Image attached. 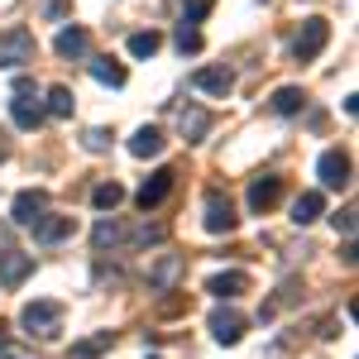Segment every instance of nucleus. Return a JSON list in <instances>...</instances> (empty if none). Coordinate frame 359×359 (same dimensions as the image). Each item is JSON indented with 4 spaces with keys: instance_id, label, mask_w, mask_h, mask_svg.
I'll use <instances>...</instances> for the list:
<instances>
[{
    "instance_id": "f257e3e1",
    "label": "nucleus",
    "mask_w": 359,
    "mask_h": 359,
    "mask_svg": "<svg viewBox=\"0 0 359 359\" xmlns=\"http://www.w3.org/2000/svg\"><path fill=\"white\" fill-rule=\"evenodd\" d=\"M62 316H67V306H62V302H25L20 326H25L29 335H57Z\"/></svg>"
},
{
    "instance_id": "f03ea898",
    "label": "nucleus",
    "mask_w": 359,
    "mask_h": 359,
    "mask_svg": "<svg viewBox=\"0 0 359 359\" xmlns=\"http://www.w3.org/2000/svg\"><path fill=\"white\" fill-rule=\"evenodd\" d=\"M201 225H206L211 235H230V230L240 225V216H235V206H230L225 192H206V201H201Z\"/></svg>"
},
{
    "instance_id": "7ed1b4c3",
    "label": "nucleus",
    "mask_w": 359,
    "mask_h": 359,
    "mask_svg": "<svg viewBox=\"0 0 359 359\" xmlns=\"http://www.w3.org/2000/svg\"><path fill=\"white\" fill-rule=\"evenodd\" d=\"M326 43H331V25L321 15H311L302 25V34H297V43H292V53H297V62H311V57H321Z\"/></svg>"
},
{
    "instance_id": "20e7f679",
    "label": "nucleus",
    "mask_w": 359,
    "mask_h": 359,
    "mask_svg": "<svg viewBox=\"0 0 359 359\" xmlns=\"http://www.w3.org/2000/svg\"><path fill=\"white\" fill-rule=\"evenodd\" d=\"M34 62V34L29 29H5L0 34V67H25Z\"/></svg>"
},
{
    "instance_id": "39448f33",
    "label": "nucleus",
    "mask_w": 359,
    "mask_h": 359,
    "mask_svg": "<svg viewBox=\"0 0 359 359\" xmlns=\"http://www.w3.org/2000/svg\"><path fill=\"white\" fill-rule=\"evenodd\" d=\"M245 326L249 321L235 306H216V311H211V340H216V345H240V340H245Z\"/></svg>"
},
{
    "instance_id": "423d86ee",
    "label": "nucleus",
    "mask_w": 359,
    "mask_h": 359,
    "mask_svg": "<svg viewBox=\"0 0 359 359\" xmlns=\"http://www.w3.org/2000/svg\"><path fill=\"white\" fill-rule=\"evenodd\" d=\"M316 177H321V187H331V192L350 187V158H345L340 149H326V154L316 158Z\"/></svg>"
},
{
    "instance_id": "0eeeda50",
    "label": "nucleus",
    "mask_w": 359,
    "mask_h": 359,
    "mask_svg": "<svg viewBox=\"0 0 359 359\" xmlns=\"http://www.w3.org/2000/svg\"><path fill=\"white\" fill-rule=\"evenodd\" d=\"M43 101H39V96H34V91H15V96H10V120H15V125H20V130H39V125H43Z\"/></svg>"
},
{
    "instance_id": "6e6552de",
    "label": "nucleus",
    "mask_w": 359,
    "mask_h": 359,
    "mask_svg": "<svg viewBox=\"0 0 359 359\" xmlns=\"http://www.w3.org/2000/svg\"><path fill=\"white\" fill-rule=\"evenodd\" d=\"M172 177H177L172 168H158V172H149V182H144V187L135 192L139 211H154V206H158V201H163V196L172 192Z\"/></svg>"
},
{
    "instance_id": "1a4fd4ad",
    "label": "nucleus",
    "mask_w": 359,
    "mask_h": 359,
    "mask_svg": "<svg viewBox=\"0 0 359 359\" xmlns=\"http://www.w3.org/2000/svg\"><path fill=\"white\" fill-rule=\"evenodd\" d=\"M29 230H34V240H39V245H57V240H67V235L77 230V221H72V216H48V211H43Z\"/></svg>"
},
{
    "instance_id": "9d476101",
    "label": "nucleus",
    "mask_w": 359,
    "mask_h": 359,
    "mask_svg": "<svg viewBox=\"0 0 359 359\" xmlns=\"http://www.w3.org/2000/svg\"><path fill=\"white\" fill-rule=\"evenodd\" d=\"M53 53H57V57H86V53H91V34H86L82 25H67V29H57V39H53Z\"/></svg>"
},
{
    "instance_id": "9b49d317",
    "label": "nucleus",
    "mask_w": 359,
    "mask_h": 359,
    "mask_svg": "<svg viewBox=\"0 0 359 359\" xmlns=\"http://www.w3.org/2000/svg\"><path fill=\"white\" fill-rule=\"evenodd\" d=\"M29 273H34V254H15V249L0 254V287H20Z\"/></svg>"
},
{
    "instance_id": "f8f14e48",
    "label": "nucleus",
    "mask_w": 359,
    "mask_h": 359,
    "mask_svg": "<svg viewBox=\"0 0 359 359\" xmlns=\"http://www.w3.org/2000/svg\"><path fill=\"white\" fill-rule=\"evenodd\" d=\"M43 211H48V196H43V192H20V196H15V206H10V221L29 230Z\"/></svg>"
},
{
    "instance_id": "ddd939ff",
    "label": "nucleus",
    "mask_w": 359,
    "mask_h": 359,
    "mask_svg": "<svg viewBox=\"0 0 359 359\" xmlns=\"http://www.w3.org/2000/svg\"><path fill=\"white\" fill-rule=\"evenodd\" d=\"M278 196H283V177H254L249 182V211H269V206H278Z\"/></svg>"
},
{
    "instance_id": "4468645a",
    "label": "nucleus",
    "mask_w": 359,
    "mask_h": 359,
    "mask_svg": "<svg viewBox=\"0 0 359 359\" xmlns=\"http://www.w3.org/2000/svg\"><path fill=\"white\" fill-rule=\"evenodd\" d=\"M177 125H182V139H187V144H201V139L211 135V115L201 111V106H182Z\"/></svg>"
},
{
    "instance_id": "2eb2a0df",
    "label": "nucleus",
    "mask_w": 359,
    "mask_h": 359,
    "mask_svg": "<svg viewBox=\"0 0 359 359\" xmlns=\"http://www.w3.org/2000/svg\"><path fill=\"white\" fill-rule=\"evenodd\" d=\"M130 154H135V158H158V154H163V130H158V125L135 130V135H130Z\"/></svg>"
},
{
    "instance_id": "dca6fc26",
    "label": "nucleus",
    "mask_w": 359,
    "mask_h": 359,
    "mask_svg": "<svg viewBox=\"0 0 359 359\" xmlns=\"http://www.w3.org/2000/svg\"><path fill=\"white\" fill-rule=\"evenodd\" d=\"M182 278V254H163L154 269H149V287H158V292H168L172 283Z\"/></svg>"
},
{
    "instance_id": "f3484780",
    "label": "nucleus",
    "mask_w": 359,
    "mask_h": 359,
    "mask_svg": "<svg viewBox=\"0 0 359 359\" xmlns=\"http://www.w3.org/2000/svg\"><path fill=\"white\" fill-rule=\"evenodd\" d=\"M115 345V331H96V335H82L72 350H67V359H101L106 350Z\"/></svg>"
},
{
    "instance_id": "a211bd4d",
    "label": "nucleus",
    "mask_w": 359,
    "mask_h": 359,
    "mask_svg": "<svg viewBox=\"0 0 359 359\" xmlns=\"http://www.w3.org/2000/svg\"><path fill=\"white\" fill-rule=\"evenodd\" d=\"M192 82H196V91H206V96H225V91L235 86V77H230V67H201Z\"/></svg>"
},
{
    "instance_id": "6ab92c4d",
    "label": "nucleus",
    "mask_w": 359,
    "mask_h": 359,
    "mask_svg": "<svg viewBox=\"0 0 359 359\" xmlns=\"http://www.w3.org/2000/svg\"><path fill=\"white\" fill-rule=\"evenodd\" d=\"M245 287H249V273H235V269H230V273H216L211 283H206V292H211V297H221V302L240 297Z\"/></svg>"
},
{
    "instance_id": "aec40b11",
    "label": "nucleus",
    "mask_w": 359,
    "mask_h": 359,
    "mask_svg": "<svg viewBox=\"0 0 359 359\" xmlns=\"http://www.w3.org/2000/svg\"><path fill=\"white\" fill-rule=\"evenodd\" d=\"M321 216H326V196L321 192H302L292 201V221L297 225H311V221H321Z\"/></svg>"
},
{
    "instance_id": "412c9836",
    "label": "nucleus",
    "mask_w": 359,
    "mask_h": 359,
    "mask_svg": "<svg viewBox=\"0 0 359 359\" xmlns=\"http://www.w3.org/2000/svg\"><path fill=\"white\" fill-rule=\"evenodd\" d=\"M91 245H96V249H115V245H125V225L111 221V216H101V221H96V230H91Z\"/></svg>"
},
{
    "instance_id": "4be33fe9",
    "label": "nucleus",
    "mask_w": 359,
    "mask_h": 359,
    "mask_svg": "<svg viewBox=\"0 0 359 359\" xmlns=\"http://www.w3.org/2000/svg\"><path fill=\"white\" fill-rule=\"evenodd\" d=\"M269 106H273L278 115H297V111L306 106V91H302V86H278V91H273V101H269Z\"/></svg>"
},
{
    "instance_id": "5701e85b",
    "label": "nucleus",
    "mask_w": 359,
    "mask_h": 359,
    "mask_svg": "<svg viewBox=\"0 0 359 359\" xmlns=\"http://www.w3.org/2000/svg\"><path fill=\"white\" fill-rule=\"evenodd\" d=\"M163 235H168V225H158V221H144V225H135V230H125V245H163Z\"/></svg>"
},
{
    "instance_id": "b1692460",
    "label": "nucleus",
    "mask_w": 359,
    "mask_h": 359,
    "mask_svg": "<svg viewBox=\"0 0 359 359\" xmlns=\"http://www.w3.org/2000/svg\"><path fill=\"white\" fill-rule=\"evenodd\" d=\"M91 77L101 86H125V67L115 57H91Z\"/></svg>"
},
{
    "instance_id": "393cba45",
    "label": "nucleus",
    "mask_w": 359,
    "mask_h": 359,
    "mask_svg": "<svg viewBox=\"0 0 359 359\" xmlns=\"http://www.w3.org/2000/svg\"><path fill=\"white\" fill-rule=\"evenodd\" d=\"M77 106V96H72V86H48V101H43V111L57 115V120H67Z\"/></svg>"
},
{
    "instance_id": "a878e982",
    "label": "nucleus",
    "mask_w": 359,
    "mask_h": 359,
    "mask_svg": "<svg viewBox=\"0 0 359 359\" xmlns=\"http://www.w3.org/2000/svg\"><path fill=\"white\" fill-rule=\"evenodd\" d=\"M163 48V34L158 29H139V34H130V53L135 57H154Z\"/></svg>"
},
{
    "instance_id": "bb28decb",
    "label": "nucleus",
    "mask_w": 359,
    "mask_h": 359,
    "mask_svg": "<svg viewBox=\"0 0 359 359\" xmlns=\"http://www.w3.org/2000/svg\"><path fill=\"white\" fill-rule=\"evenodd\" d=\"M120 201H125V187H120V182H101V187L91 192V206H96V211H115Z\"/></svg>"
},
{
    "instance_id": "cd10ccee",
    "label": "nucleus",
    "mask_w": 359,
    "mask_h": 359,
    "mask_svg": "<svg viewBox=\"0 0 359 359\" xmlns=\"http://www.w3.org/2000/svg\"><path fill=\"white\" fill-rule=\"evenodd\" d=\"M172 43H177V53H201V29L196 25H177V34H172Z\"/></svg>"
},
{
    "instance_id": "c85d7f7f",
    "label": "nucleus",
    "mask_w": 359,
    "mask_h": 359,
    "mask_svg": "<svg viewBox=\"0 0 359 359\" xmlns=\"http://www.w3.org/2000/svg\"><path fill=\"white\" fill-rule=\"evenodd\" d=\"M211 5H216V0H187V5H182V20H187V25H201V20L211 15Z\"/></svg>"
},
{
    "instance_id": "c756f323",
    "label": "nucleus",
    "mask_w": 359,
    "mask_h": 359,
    "mask_svg": "<svg viewBox=\"0 0 359 359\" xmlns=\"http://www.w3.org/2000/svg\"><path fill=\"white\" fill-rule=\"evenodd\" d=\"M82 144H86V154H106L111 149V130H86Z\"/></svg>"
},
{
    "instance_id": "7c9ffc66",
    "label": "nucleus",
    "mask_w": 359,
    "mask_h": 359,
    "mask_svg": "<svg viewBox=\"0 0 359 359\" xmlns=\"http://www.w3.org/2000/svg\"><path fill=\"white\" fill-rule=\"evenodd\" d=\"M331 221H335V230H340V235L350 240V235H355V206H345V211H335Z\"/></svg>"
},
{
    "instance_id": "2f4dec72",
    "label": "nucleus",
    "mask_w": 359,
    "mask_h": 359,
    "mask_svg": "<svg viewBox=\"0 0 359 359\" xmlns=\"http://www.w3.org/2000/svg\"><path fill=\"white\" fill-rule=\"evenodd\" d=\"M0 359H34V355L20 350V345H5V340H0Z\"/></svg>"
},
{
    "instance_id": "473e14b6",
    "label": "nucleus",
    "mask_w": 359,
    "mask_h": 359,
    "mask_svg": "<svg viewBox=\"0 0 359 359\" xmlns=\"http://www.w3.org/2000/svg\"><path fill=\"white\" fill-rule=\"evenodd\" d=\"M0 163H5V144H0Z\"/></svg>"
},
{
    "instance_id": "72a5a7b5",
    "label": "nucleus",
    "mask_w": 359,
    "mask_h": 359,
    "mask_svg": "<svg viewBox=\"0 0 359 359\" xmlns=\"http://www.w3.org/2000/svg\"><path fill=\"white\" fill-rule=\"evenodd\" d=\"M0 340H5V326H0Z\"/></svg>"
}]
</instances>
